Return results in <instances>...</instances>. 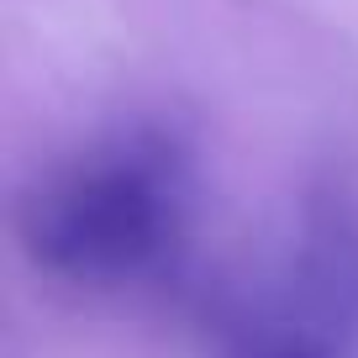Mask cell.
<instances>
[{
	"mask_svg": "<svg viewBox=\"0 0 358 358\" xmlns=\"http://www.w3.org/2000/svg\"><path fill=\"white\" fill-rule=\"evenodd\" d=\"M201 222V169L169 127H116L48 164L16 206L22 248L74 290H137L174 274Z\"/></svg>",
	"mask_w": 358,
	"mask_h": 358,
	"instance_id": "cell-1",
	"label": "cell"
},
{
	"mask_svg": "<svg viewBox=\"0 0 358 358\" xmlns=\"http://www.w3.org/2000/svg\"><path fill=\"white\" fill-rule=\"evenodd\" d=\"M216 358H358V211L316 201L211 316Z\"/></svg>",
	"mask_w": 358,
	"mask_h": 358,
	"instance_id": "cell-2",
	"label": "cell"
}]
</instances>
